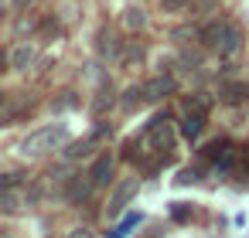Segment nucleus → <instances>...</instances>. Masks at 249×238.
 Masks as SVG:
<instances>
[{"instance_id": "2", "label": "nucleus", "mask_w": 249, "mask_h": 238, "mask_svg": "<svg viewBox=\"0 0 249 238\" xmlns=\"http://www.w3.org/2000/svg\"><path fill=\"white\" fill-rule=\"evenodd\" d=\"M62 143H69V129L65 126H45V129H35L28 140H24V153H31V157H41V153H52V150H58Z\"/></svg>"}, {"instance_id": "19", "label": "nucleus", "mask_w": 249, "mask_h": 238, "mask_svg": "<svg viewBox=\"0 0 249 238\" xmlns=\"http://www.w3.org/2000/svg\"><path fill=\"white\" fill-rule=\"evenodd\" d=\"M69 238H92V231H89V228H72Z\"/></svg>"}, {"instance_id": "21", "label": "nucleus", "mask_w": 249, "mask_h": 238, "mask_svg": "<svg viewBox=\"0 0 249 238\" xmlns=\"http://www.w3.org/2000/svg\"><path fill=\"white\" fill-rule=\"evenodd\" d=\"M21 4H31V0H21Z\"/></svg>"}, {"instance_id": "9", "label": "nucleus", "mask_w": 249, "mask_h": 238, "mask_svg": "<svg viewBox=\"0 0 249 238\" xmlns=\"http://www.w3.org/2000/svg\"><path fill=\"white\" fill-rule=\"evenodd\" d=\"M147 102V95H143V85H130L126 92H123V99H120V106L126 109V112H133V109H140Z\"/></svg>"}, {"instance_id": "17", "label": "nucleus", "mask_w": 249, "mask_h": 238, "mask_svg": "<svg viewBox=\"0 0 249 238\" xmlns=\"http://www.w3.org/2000/svg\"><path fill=\"white\" fill-rule=\"evenodd\" d=\"M21 184V174H0V190H11Z\"/></svg>"}, {"instance_id": "16", "label": "nucleus", "mask_w": 249, "mask_h": 238, "mask_svg": "<svg viewBox=\"0 0 249 238\" xmlns=\"http://www.w3.org/2000/svg\"><path fill=\"white\" fill-rule=\"evenodd\" d=\"M0 207H4V211H18V207H21V201H18L11 190H0Z\"/></svg>"}, {"instance_id": "14", "label": "nucleus", "mask_w": 249, "mask_h": 238, "mask_svg": "<svg viewBox=\"0 0 249 238\" xmlns=\"http://www.w3.org/2000/svg\"><path fill=\"white\" fill-rule=\"evenodd\" d=\"M89 187H92V180L75 177V180H72V187H69V201H82V197L89 194Z\"/></svg>"}, {"instance_id": "11", "label": "nucleus", "mask_w": 249, "mask_h": 238, "mask_svg": "<svg viewBox=\"0 0 249 238\" xmlns=\"http://www.w3.org/2000/svg\"><path fill=\"white\" fill-rule=\"evenodd\" d=\"M235 48H239V31H235L232 24H225L222 41H218V51H222V55H235Z\"/></svg>"}, {"instance_id": "18", "label": "nucleus", "mask_w": 249, "mask_h": 238, "mask_svg": "<svg viewBox=\"0 0 249 238\" xmlns=\"http://www.w3.org/2000/svg\"><path fill=\"white\" fill-rule=\"evenodd\" d=\"M160 4H164V11H181L188 0H160Z\"/></svg>"}, {"instance_id": "22", "label": "nucleus", "mask_w": 249, "mask_h": 238, "mask_svg": "<svg viewBox=\"0 0 249 238\" xmlns=\"http://www.w3.org/2000/svg\"><path fill=\"white\" fill-rule=\"evenodd\" d=\"M0 102H4V95H0Z\"/></svg>"}, {"instance_id": "13", "label": "nucleus", "mask_w": 249, "mask_h": 238, "mask_svg": "<svg viewBox=\"0 0 249 238\" xmlns=\"http://www.w3.org/2000/svg\"><path fill=\"white\" fill-rule=\"evenodd\" d=\"M222 31H225V24H208V28L201 31V45H205V48H218Z\"/></svg>"}, {"instance_id": "8", "label": "nucleus", "mask_w": 249, "mask_h": 238, "mask_svg": "<svg viewBox=\"0 0 249 238\" xmlns=\"http://www.w3.org/2000/svg\"><path fill=\"white\" fill-rule=\"evenodd\" d=\"M246 99H249V85H246V82H229V85H222V102L239 106V102H246Z\"/></svg>"}, {"instance_id": "6", "label": "nucleus", "mask_w": 249, "mask_h": 238, "mask_svg": "<svg viewBox=\"0 0 249 238\" xmlns=\"http://www.w3.org/2000/svg\"><path fill=\"white\" fill-rule=\"evenodd\" d=\"M99 55H103V58H120V55H123V41H120L109 28L99 31Z\"/></svg>"}, {"instance_id": "7", "label": "nucleus", "mask_w": 249, "mask_h": 238, "mask_svg": "<svg viewBox=\"0 0 249 238\" xmlns=\"http://www.w3.org/2000/svg\"><path fill=\"white\" fill-rule=\"evenodd\" d=\"M201 129H205V112H201V109H188V116H184V123H181V133H184L188 140H198Z\"/></svg>"}, {"instance_id": "10", "label": "nucleus", "mask_w": 249, "mask_h": 238, "mask_svg": "<svg viewBox=\"0 0 249 238\" xmlns=\"http://www.w3.org/2000/svg\"><path fill=\"white\" fill-rule=\"evenodd\" d=\"M31 62H35V48L31 45H18L11 51V68H28Z\"/></svg>"}, {"instance_id": "12", "label": "nucleus", "mask_w": 249, "mask_h": 238, "mask_svg": "<svg viewBox=\"0 0 249 238\" xmlns=\"http://www.w3.org/2000/svg\"><path fill=\"white\" fill-rule=\"evenodd\" d=\"M123 24H126L130 31H140V28L147 24V17H143L140 7H126V11H123Z\"/></svg>"}, {"instance_id": "5", "label": "nucleus", "mask_w": 249, "mask_h": 238, "mask_svg": "<svg viewBox=\"0 0 249 238\" xmlns=\"http://www.w3.org/2000/svg\"><path fill=\"white\" fill-rule=\"evenodd\" d=\"M109 177H113V157L103 153V157H96V163L89 170V180H92V187H103V184H109Z\"/></svg>"}, {"instance_id": "4", "label": "nucleus", "mask_w": 249, "mask_h": 238, "mask_svg": "<svg viewBox=\"0 0 249 238\" xmlns=\"http://www.w3.org/2000/svg\"><path fill=\"white\" fill-rule=\"evenodd\" d=\"M171 92H174V79H171V75H157V79H150V82L143 85L147 102H157V99H164V95H171Z\"/></svg>"}, {"instance_id": "3", "label": "nucleus", "mask_w": 249, "mask_h": 238, "mask_svg": "<svg viewBox=\"0 0 249 238\" xmlns=\"http://www.w3.org/2000/svg\"><path fill=\"white\" fill-rule=\"evenodd\" d=\"M133 197H137V177H126V180H120V184L113 187V197H109V207H106V214H109V218H120Z\"/></svg>"}, {"instance_id": "20", "label": "nucleus", "mask_w": 249, "mask_h": 238, "mask_svg": "<svg viewBox=\"0 0 249 238\" xmlns=\"http://www.w3.org/2000/svg\"><path fill=\"white\" fill-rule=\"evenodd\" d=\"M212 4H215V0H195V11H198V14H205Z\"/></svg>"}, {"instance_id": "1", "label": "nucleus", "mask_w": 249, "mask_h": 238, "mask_svg": "<svg viewBox=\"0 0 249 238\" xmlns=\"http://www.w3.org/2000/svg\"><path fill=\"white\" fill-rule=\"evenodd\" d=\"M171 143H174V126H171V119H167V116H154L150 126L143 129V136L126 146V157L137 160V157H143V153H167Z\"/></svg>"}, {"instance_id": "15", "label": "nucleus", "mask_w": 249, "mask_h": 238, "mask_svg": "<svg viewBox=\"0 0 249 238\" xmlns=\"http://www.w3.org/2000/svg\"><path fill=\"white\" fill-rule=\"evenodd\" d=\"M109 102H113V85H103V89H99V99L92 102V109H96V112H103Z\"/></svg>"}]
</instances>
